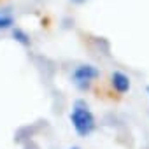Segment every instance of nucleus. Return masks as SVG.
Returning <instances> with one entry per match:
<instances>
[{"mask_svg":"<svg viewBox=\"0 0 149 149\" xmlns=\"http://www.w3.org/2000/svg\"><path fill=\"white\" fill-rule=\"evenodd\" d=\"M111 84H112V88L118 93H126L130 90V77L126 76V74L116 70V72H112V76H111Z\"/></svg>","mask_w":149,"mask_h":149,"instance_id":"nucleus-3","label":"nucleus"},{"mask_svg":"<svg viewBox=\"0 0 149 149\" xmlns=\"http://www.w3.org/2000/svg\"><path fill=\"white\" fill-rule=\"evenodd\" d=\"M98 76H100V72H98V68L95 65L84 63V65L76 67V70H74V74H72V83L76 84L79 90H88L90 83L95 81Z\"/></svg>","mask_w":149,"mask_h":149,"instance_id":"nucleus-2","label":"nucleus"},{"mask_svg":"<svg viewBox=\"0 0 149 149\" xmlns=\"http://www.w3.org/2000/svg\"><path fill=\"white\" fill-rule=\"evenodd\" d=\"M72 2H76V4H84L86 0H72Z\"/></svg>","mask_w":149,"mask_h":149,"instance_id":"nucleus-6","label":"nucleus"},{"mask_svg":"<svg viewBox=\"0 0 149 149\" xmlns=\"http://www.w3.org/2000/svg\"><path fill=\"white\" fill-rule=\"evenodd\" d=\"M147 93H149V86H147Z\"/></svg>","mask_w":149,"mask_h":149,"instance_id":"nucleus-8","label":"nucleus"},{"mask_svg":"<svg viewBox=\"0 0 149 149\" xmlns=\"http://www.w3.org/2000/svg\"><path fill=\"white\" fill-rule=\"evenodd\" d=\"M70 123H72L74 130H76V133L81 135V137H88L97 128L95 116H93V112L90 111V107L84 100H76L74 109L70 112Z\"/></svg>","mask_w":149,"mask_h":149,"instance_id":"nucleus-1","label":"nucleus"},{"mask_svg":"<svg viewBox=\"0 0 149 149\" xmlns=\"http://www.w3.org/2000/svg\"><path fill=\"white\" fill-rule=\"evenodd\" d=\"M14 26V16L11 11H0V30H9Z\"/></svg>","mask_w":149,"mask_h":149,"instance_id":"nucleus-4","label":"nucleus"},{"mask_svg":"<svg viewBox=\"0 0 149 149\" xmlns=\"http://www.w3.org/2000/svg\"><path fill=\"white\" fill-rule=\"evenodd\" d=\"M68 149H81V147H77V146H74V147H68Z\"/></svg>","mask_w":149,"mask_h":149,"instance_id":"nucleus-7","label":"nucleus"},{"mask_svg":"<svg viewBox=\"0 0 149 149\" xmlns=\"http://www.w3.org/2000/svg\"><path fill=\"white\" fill-rule=\"evenodd\" d=\"M13 39H14L16 42H19L21 46H25V47L30 46V35H28L23 28H13Z\"/></svg>","mask_w":149,"mask_h":149,"instance_id":"nucleus-5","label":"nucleus"}]
</instances>
